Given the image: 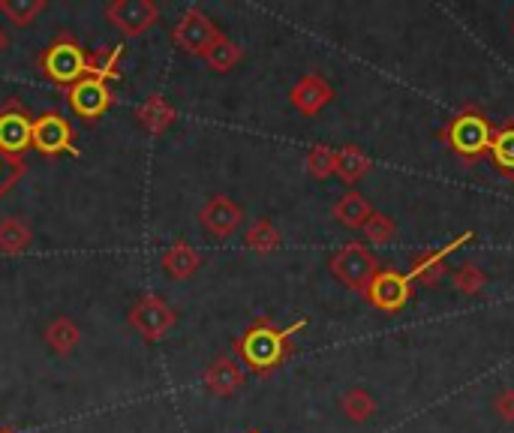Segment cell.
Returning a JSON list of instances; mask_svg holds the SVG:
<instances>
[{
    "instance_id": "obj_10",
    "label": "cell",
    "mask_w": 514,
    "mask_h": 433,
    "mask_svg": "<svg viewBox=\"0 0 514 433\" xmlns=\"http://www.w3.org/2000/svg\"><path fill=\"white\" fill-rule=\"evenodd\" d=\"M106 19L124 37H142L160 22V7L154 0H112L106 7Z\"/></svg>"
},
{
    "instance_id": "obj_3",
    "label": "cell",
    "mask_w": 514,
    "mask_h": 433,
    "mask_svg": "<svg viewBox=\"0 0 514 433\" xmlns=\"http://www.w3.org/2000/svg\"><path fill=\"white\" fill-rule=\"evenodd\" d=\"M37 70L58 88H73L79 79L88 76L91 70V55L85 52V46L70 37V34H58L37 58Z\"/></svg>"
},
{
    "instance_id": "obj_6",
    "label": "cell",
    "mask_w": 514,
    "mask_h": 433,
    "mask_svg": "<svg viewBox=\"0 0 514 433\" xmlns=\"http://www.w3.org/2000/svg\"><path fill=\"white\" fill-rule=\"evenodd\" d=\"M226 34L202 13V10H187L181 19H178V25L172 28V43L181 49V52H187V55H193V58H205L220 40H223Z\"/></svg>"
},
{
    "instance_id": "obj_33",
    "label": "cell",
    "mask_w": 514,
    "mask_h": 433,
    "mask_svg": "<svg viewBox=\"0 0 514 433\" xmlns=\"http://www.w3.org/2000/svg\"><path fill=\"white\" fill-rule=\"evenodd\" d=\"M7 43H10V40H7V34H4V28H0V52H4V49H7Z\"/></svg>"
},
{
    "instance_id": "obj_26",
    "label": "cell",
    "mask_w": 514,
    "mask_h": 433,
    "mask_svg": "<svg viewBox=\"0 0 514 433\" xmlns=\"http://www.w3.org/2000/svg\"><path fill=\"white\" fill-rule=\"evenodd\" d=\"M46 10V0H0V16H7L13 25L28 28Z\"/></svg>"
},
{
    "instance_id": "obj_4",
    "label": "cell",
    "mask_w": 514,
    "mask_h": 433,
    "mask_svg": "<svg viewBox=\"0 0 514 433\" xmlns=\"http://www.w3.org/2000/svg\"><path fill=\"white\" fill-rule=\"evenodd\" d=\"M328 268H331V274H334L346 289L364 295L367 286L373 283V277L379 274L382 262H379L361 241H349V244H343V247L328 259Z\"/></svg>"
},
{
    "instance_id": "obj_22",
    "label": "cell",
    "mask_w": 514,
    "mask_h": 433,
    "mask_svg": "<svg viewBox=\"0 0 514 433\" xmlns=\"http://www.w3.org/2000/svg\"><path fill=\"white\" fill-rule=\"evenodd\" d=\"M31 244H34V229L22 217L0 220V253L22 256Z\"/></svg>"
},
{
    "instance_id": "obj_21",
    "label": "cell",
    "mask_w": 514,
    "mask_h": 433,
    "mask_svg": "<svg viewBox=\"0 0 514 433\" xmlns=\"http://www.w3.org/2000/svg\"><path fill=\"white\" fill-rule=\"evenodd\" d=\"M280 244H283V235H280V229H277L268 217L253 220V223L247 226V232H244V247L253 250V253H259V256L277 253Z\"/></svg>"
},
{
    "instance_id": "obj_8",
    "label": "cell",
    "mask_w": 514,
    "mask_h": 433,
    "mask_svg": "<svg viewBox=\"0 0 514 433\" xmlns=\"http://www.w3.org/2000/svg\"><path fill=\"white\" fill-rule=\"evenodd\" d=\"M64 94H67V106L73 109V115L82 118V121H88V124L100 121V118L112 109V103H115V94H112L109 82H103V79H97V76L79 79V82H76L73 88H67Z\"/></svg>"
},
{
    "instance_id": "obj_27",
    "label": "cell",
    "mask_w": 514,
    "mask_h": 433,
    "mask_svg": "<svg viewBox=\"0 0 514 433\" xmlns=\"http://www.w3.org/2000/svg\"><path fill=\"white\" fill-rule=\"evenodd\" d=\"M202 61H205L214 73H229V70H235V67L244 61V49H241L238 43H232L229 37H223Z\"/></svg>"
},
{
    "instance_id": "obj_36",
    "label": "cell",
    "mask_w": 514,
    "mask_h": 433,
    "mask_svg": "<svg viewBox=\"0 0 514 433\" xmlns=\"http://www.w3.org/2000/svg\"><path fill=\"white\" fill-rule=\"evenodd\" d=\"M247 433H262V430H247Z\"/></svg>"
},
{
    "instance_id": "obj_14",
    "label": "cell",
    "mask_w": 514,
    "mask_h": 433,
    "mask_svg": "<svg viewBox=\"0 0 514 433\" xmlns=\"http://www.w3.org/2000/svg\"><path fill=\"white\" fill-rule=\"evenodd\" d=\"M289 100H292V106H295L301 115L313 118V115H319V112L334 100V88H331V82H328L325 76L307 73V76H301V79L295 82Z\"/></svg>"
},
{
    "instance_id": "obj_18",
    "label": "cell",
    "mask_w": 514,
    "mask_h": 433,
    "mask_svg": "<svg viewBox=\"0 0 514 433\" xmlns=\"http://www.w3.org/2000/svg\"><path fill=\"white\" fill-rule=\"evenodd\" d=\"M373 169V160L358 148V145H343L334 151V175L343 181V184H358L367 172Z\"/></svg>"
},
{
    "instance_id": "obj_9",
    "label": "cell",
    "mask_w": 514,
    "mask_h": 433,
    "mask_svg": "<svg viewBox=\"0 0 514 433\" xmlns=\"http://www.w3.org/2000/svg\"><path fill=\"white\" fill-rule=\"evenodd\" d=\"M409 298H412V280L397 268H379V274L364 292V301L379 313H397L409 304Z\"/></svg>"
},
{
    "instance_id": "obj_12",
    "label": "cell",
    "mask_w": 514,
    "mask_h": 433,
    "mask_svg": "<svg viewBox=\"0 0 514 433\" xmlns=\"http://www.w3.org/2000/svg\"><path fill=\"white\" fill-rule=\"evenodd\" d=\"M199 223H202L211 235L229 238V235H235V232L241 229V223H244V208H241L238 202H232L229 196L217 193V196H211V199L199 208Z\"/></svg>"
},
{
    "instance_id": "obj_28",
    "label": "cell",
    "mask_w": 514,
    "mask_h": 433,
    "mask_svg": "<svg viewBox=\"0 0 514 433\" xmlns=\"http://www.w3.org/2000/svg\"><path fill=\"white\" fill-rule=\"evenodd\" d=\"M451 283L460 295H481L484 286H487V274L475 265V262H463L454 274H451Z\"/></svg>"
},
{
    "instance_id": "obj_20",
    "label": "cell",
    "mask_w": 514,
    "mask_h": 433,
    "mask_svg": "<svg viewBox=\"0 0 514 433\" xmlns=\"http://www.w3.org/2000/svg\"><path fill=\"white\" fill-rule=\"evenodd\" d=\"M490 160H493V166L499 169L502 178L514 181V118H508L499 127H493Z\"/></svg>"
},
{
    "instance_id": "obj_19",
    "label": "cell",
    "mask_w": 514,
    "mask_h": 433,
    "mask_svg": "<svg viewBox=\"0 0 514 433\" xmlns=\"http://www.w3.org/2000/svg\"><path fill=\"white\" fill-rule=\"evenodd\" d=\"M331 217H334L340 226H346V229H364V223L373 217V205H370L361 193L349 190V193H343V196L334 202Z\"/></svg>"
},
{
    "instance_id": "obj_1",
    "label": "cell",
    "mask_w": 514,
    "mask_h": 433,
    "mask_svg": "<svg viewBox=\"0 0 514 433\" xmlns=\"http://www.w3.org/2000/svg\"><path fill=\"white\" fill-rule=\"evenodd\" d=\"M304 328H307V319H298L289 328H280L271 316H259L244 328L241 337H235L232 352L250 373L271 376L274 370H280L289 361L292 337Z\"/></svg>"
},
{
    "instance_id": "obj_23",
    "label": "cell",
    "mask_w": 514,
    "mask_h": 433,
    "mask_svg": "<svg viewBox=\"0 0 514 433\" xmlns=\"http://www.w3.org/2000/svg\"><path fill=\"white\" fill-rule=\"evenodd\" d=\"M43 337H46V346L55 355H70L79 346V340H82V328L70 316H58V319L49 322V328H46Z\"/></svg>"
},
{
    "instance_id": "obj_13",
    "label": "cell",
    "mask_w": 514,
    "mask_h": 433,
    "mask_svg": "<svg viewBox=\"0 0 514 433\" xmlns=\"http://www.w3.org/2000/svg\"><path fill=\"white\" fill-rule=\"evenodd\" d=\"M466 241H472V232H463L460 238L448 241L445 247H436V250H430V253L415 256V259H412V268H409V280H412V283H421V286H430V289L439 286L442 277H445V262H448V256H451L454 250H460Z\"/></svg>"
},
{
    "instance_id": "obj_11",
    "label": "cell",
    "mask_w": 514,
    "mask_h": 433,
    "mask_svg": "<svg viewBox=\"0 0 514 433\" xmlns=\"http://www.w3.org/2000/svg\"><path fill=\"white\" fill-rule=\"evenodd\" d=\"M31 133H34L31 112L16 97H10L0 106V151H7L13 157H25V151L31 148Z\"/></svg>"
},
{
    "instance_id": "obj_2",
    "label": "cell",
    "mask_w": 514,
    "mask_h": 433,
    "mask_svg": "<svg viewBox=\"0 0 514 433\" xmlns=\"http://www.w3.org/2000/svg\"><path fill=\"white\" fill-rule=\"evenodd\" d=\"M439 139L445 142V148L466 166H475L481 160L490 157V145H493V124L484 115L481 106L469 103L463 109H457L445 127L439 130Z\"/></svg>"
},
{
    "instance_id": "obj_24",
    "label": "cell",
    "mask_w": 514,
    "mask_h": 433,
    "mask_svg": "<svg viewBox=\"0 0 514 433\" xmlns=\"http://www.w3.org/2000/svg\"><path fill=\"white\" fill-rule=\"evenodd\" d=\"M340 409H343V415L352 421V424H364V421H370L373 415H376V397L367 391V388H361V385H355V388H349L343 397H340Z\"/></svg>"
},
{
    "instance_id": "obj_35",
    "label": "cell",
    "mask_w": 514,
    "mask_h": 433,
    "mask_svg": "<svg viewBox=\"0 0 514 433\" xmlns=\"http://www.w3.org/2000/svg\"><path fill=\"white\" fill-rule=\"evenodd\" d=\"M511 34H514V19H511Z\"/></svg>"
},
{
    "instance_id": "obj_17",
    "label": "cell",
    "mask_w": 514,
    "mask_h": 433,
    "mask_svg": "<svg viewBox=\"0 0 514 433\" xmlns=\"http://www.w3.org/2000/svg\"><path fill=\"white\" fill-rule=\"evenodd\" d=\"M160 265H163V271H166L172 280H187V277H193V274L202 268V253H199L193 244H187V241H175V244L163 253Z\"/></svg>"
},
{
    "instance_id": "obj_5",
    "label": "cell",
    "mask_w": 514,
    "mask_h": 433,
    "mask_svg": "<svg viewBox=\"0 0 514 433\" xmlns=\"http://www.w3.org/2000/svg\"><path fill=\"white\" fill-rule=\"evenodd\" d=\"M127 322L133 325V331H136L142 340L157 343V340H163V337L175 328L178 313H175V307H172L169 301H163L160 295H142V298L130 307Z\"/></svg>"
},
{
    "instance_id": "obj_29",
    "label": "cell",
    "mask_w": 514,
    "mask_h": 433,
    "mask_svg": "<svg viewBox=\"0 0 514 433\" xmlns=\"http://www.w3.org/2000/svg\"><path fill=\"white\" fill-rule=\"evenodd\" d=\"M25 172H28L25 157H13L7 151H0V199H4L25 178Z\"/></svg>"
},
{
    "instance_id": "obj_30",
    "label": "cell",
    "mask_w": 514,
    "mask_h": 433,
    "mask_svg": "<svg viewBox=\"0 0 514 433\" xmlns=\"http://www.w3.org/2000/svg\"><path fill=\"white\" fill-rule=\"evenodd\" d=\"M364 238L370 241V244H376V247H385V244H391L394 241V235H397V226H394V220L388 217V214H379V211H373V217L364 223Z\"/></svg>"
},
{
    "instance_id": "obj_34",
    "label": "cell",
    "mask_w": 514,
    "mask_h": 433,
    "mask_svg": "<svg viewBox=\"0 0 514 433\" xmlns=\"http://www.w3.org/2000/svg\"><path fill=\"white\" fill-rule=\"evenodd\" d=\"M0 433H16V430H10V427H0Z\"/></svg>"
},
{
    "instance_id": "obj_7",
    "label": "cell",
    "mask_w": 514,
    "mask_h": 433,
    "mask_svg": "<svg viewBox=\"0 0 514 433\" xmlns=\"http://www.w3.org/2000/svg\"><path fill=\"white\" fill-rule=\"evenodd\" d=\"M31 148H37L43 157L55 160L61 154H73L79 157L76 148V130L73 124L61 115V112H43L40 118H34V133H31Z\"/></svg>"
},
{
    "instance_id": "obj_25",
    "label": "cell",
    "mask_w": 514,
    "mask_h": 433,
    "mask_svg": "<svg viewBox=\"0 0 514 433\" xmlns=\"http://www.w3.org/2000/svg\"><path fill=\"white\" fill-rule=\"evenodd\" d=\"M121 61H124V46H103L91 55L88 76H97L103 82H118L121 79Z\"/></svg>"
},
{
    "instance_id": "obj_16",
    "label": "cell",
    "mask_w": 514,
    "mask_h": 433,
    "mask_svg": "<svg viewBox=\"0 0 514 433\" xmlns=\"http://www.w3.org/2000/svg\"><path fill=\"white\" fill-rule=\"evenodd\" d=\"M175 106L163 97V94H151L139 109H136V121L148 136H163L172 124H175Z\"/></svg>"
},
{
    "instance_id": "obj_31",
    "label": "cell",
    "mask_w": 514,
    "mask_h": 433,
    "mask_svg": "<svg viewBox=\"0 0 514 433\" xmlns=\"http://www.w3.org/2000/svg\"><path fill=\"white\" fill-rule=\"evenodd\" d=\"M304 166H307V172H310L316 181L331 178V175H334V148H328V145H313V148L307 151Z\"/></svg>"
},
{
    "instance_id": "obj_32",
    "label": "cell",
    "mask_w": 514,
    "mask_h": 433,
    "mask_svg": "<svg viewBox=\"0 0 514 433\" xmlns=\"http://www.w3.org/2000/svg\"><path fill=\"white\" fill-rule=\"evenodd\" d=\"M493 409L502 421H514V385H502L493 394Z\"/></svg>"
},
{
    "instance_id": "obj_15",
    "label": "cell",
    "mask_w": 514,
    "mask_h": 433,
    "mask_svg": "<svg viewBox=\"0 0 514 433\" xmlns=\"http://www.w3.org/2000/svg\"><path fill=\"white\" fill-rule=\"evenodd\" d=\"M202 382H205V388H208L211 394H217V397H232V394L244 385V367H241L235 358L220 355V358H214V361L205 367Z\"/></svg>"
}]
</instances>
